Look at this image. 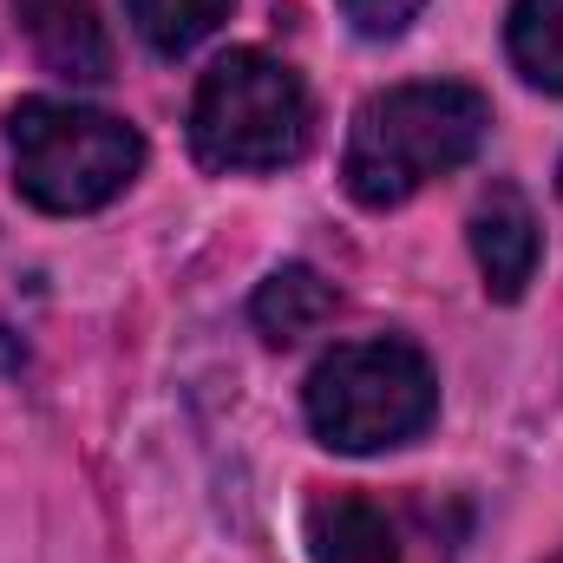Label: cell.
<instances>
[{"label": "cell", "instance_id": "cell-1", "mask_svg": "<svg viewBox=\"0 0 563 563\" xmlns=\"http://www.w3.org/2000/svg\"><path fill=\"white\" fill-rule=\"evenodd\" d=\"M485 125H492L485 92H472V86H459V79H426V86L374 92V99L354 112L347 157H341L347 197L367 203V210L407 203V197L426 190L432 177L472 164L478 144H485Z\"/></svg>", "mask_w": 563, "mask_h": 563}, {"label": "cell", "instance_id": "cell-2", "mask_svg": "<svg viewBox=\"0 0 563 563\" xmlns=\"http://www.w3.org/2000/svg\"><path fill=\"white\" fill-rule=\"evenodd\" d=\"M7 151H13V184L26 203L46 217H86L112 203L144 164V139L99 112V106H66V99H26L7 119Z\"/></svg>", "mask_w": 563, "mask_h": 563}, {"label": "cell", "instance_id": "cell-3", "mask_svg": "<svg viewBox=\"0 0 563 563\" xmlns=\"http://www.w3.org/2000/svg\"><path fill=\"white\" fill-rule=\"evenodd\" d=\"M439 413V380L413 341H347L308 374V426L334 452H387Z\"/></svg>", "mask_w": 563, "mask_h": 563}, {"label": "cell", "instance_id": "cell-4", "mask_svg": "<svg viewBox=\"0 0 563 563\" xmlns=\"http://www.w3.org/2000/svg\"><path fill=\"white\" fill-rule=\"evenodd\" d=\"M190 151L210 170H282V164H295L308 151L301 79L256 46L223 53L190 99Z\"/></svg>", "mask_w": 563, "mask_h": 563}, {"label": "cell", "instance_id": "cell-5", "mask_svg": "<svg viewBox=\"0 0 563 563\" xmlns=\"http://www.w3.org/2000/svg\"><path fill=\"white\" fill-rule=\"evenodd\" d=\"M472 256H478V276L492 301H518L531 276H538V256H544V230H538V210L518 184H492L472 210Z\"/></svg>", "mask_w": 563, "mask_h": 563}, {"label": "cell", "instance_id": "cell-6", "mask_svg": "<svg viewBox=\"0 0 563 563\" xmlns=\"http://www.w3.org/2000/svg\"><path fill=\"white\" fill-rule=\"evenodd\" d=\"M13 13L53 79H73V86L112 79V33L92 0H13Z\"/></svg>", "mask_w": 563, "mask_h": 563}, {"label": "cell", "instance_id": "cell-7", "mask_svg": "<svg viewBox=\"0 0 563 563\" xmlns=\"http://www.w3.org/2000/svg\"><path fill=\"white\" fill-rule=\"evenodd\" d=\"M250 321L263 328V341L295 347V341H308V334H321L334 321V288L308 263H282V269L263 276L256 301H250Z\"/></svg>", "mask_w": 563, "mask_h": 563}, {"label": "cell", "instance_id": "cell-8", "mask_svg": "<svg viewBox=\"0 0 563 563\" xmlns=\"http://www.w3.org/2000/svg\"><path fill=\"white\" fill-rule=\"evenodd\" d=\"M308 551L314 563H400L387 511H374L354 492H334L308 511Z\"/></svg>", "mask_w": 563, "mask_h": 563}, {"label": "cell", "instance_id": "cell-9", "mask_svg": "<svg viewBox=\"0 0 563 563\" xmlns=\"http://www.w3.org/2000/svg\"><path fill=\"white\" fill-rule=\"evenodd\" d=\"M505 53L538 92H563V0H518L505 20Z\"/></svg>", "mask_w": 563, "mask_h": 563}, {"label": "cell", "instance_id": "cell-10", "mask_svg": "<svg viewBox=\"0 0 563 563\" xmlns=\"http://www.w3.org/2000/svg\"><path fill=\"white\" fill-rule=\"evenodd\" d=\"M125 13H132V26L151 53L177 59L230 20V0H125Z\"/></svg>", "mask_w": 563, "mask_h": 563}, {"label": "cell", "instance_id": "cell-11", "mask_svg": "<svg viewBox=\"0 0 563 563\" xmlns=\"http://www.w3.org/2000/svg\"><path fill=\"white\" fill-rule=\"evenodd\" d=\"M420 7L426 0H341V13L361 40H400L420 20Z\"/></svg>", "mask_w": 563, "mask_h": 563}, {"label": "cell", "instance_id": "cell-12", "mask_svg": "<svg viewBox=\"0 0 563 563\" xmlns=\"http://www.w3.org/2000/svg\"><path fill=\"white\" fill-rule=\"evenodd\" d=\"M558 190H563V170H558Z\"/></svg>", "mask_w": 563, "mask_h": 563}]
</instances>
